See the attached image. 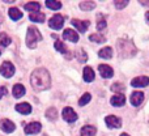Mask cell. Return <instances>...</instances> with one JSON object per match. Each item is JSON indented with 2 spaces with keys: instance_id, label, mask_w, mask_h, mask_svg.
<instances>
[{
  "instance_id": "cell-1",
  "label": "cell",
  "mask_w": 149,
  "mask_h": 136,
  "mask_svg": "<svg viewBox=\"0 0 149 136\" xmlns=\"http://www.w3.org/2000/svg\"><path fill=\"white\" fill-rule=\"evenodd\" d=\"M30 84L36 90H46L51 86V77L46 68H37L30 75Z\"/></svg>"
},
{
  "instance_id": "cell-2",
  "label": "cell",
  "mask_w": 149,
  "mask_h": 136,
  "mask_svg": "<svg viewBox=\"0 0 149 136\" xmlns=\"http://www.w3.org/2000/svg\"><path fill=\"white\" fill-rule=\"evenodd\" d=\"M116 49H118V54L120 58H132L137 52V49L134 45V42L128 41V39H118Z\"/></svg>"
},
{
  "instance_id": "cell-3",
  "label": "cell",
  "mask_w": 149,
  "mask_h": 136,
  "mask_svg": "<svg viewBox=\"0 0 149 136\" xmlns=\"http://www.w3.org/2000/svg\"><path fill=\"white\" fill-rule=\"evenodd\" d=\"M42 41V36L39 33V30L34 26H30L28 29V33H26V46L29 49H36L38 42Z\"/></svg>"
},
{
  "instance_id": "cell-4",
  "label": "cell",
  "mask_w": 149,
  "mask_h": 136,
  "mask_svg": "<svg viewBox=\"0 0 149 136\" xmlns=\"http://www.w3.org/2000/svg\"><path fill=\"white\" fill-rule=\"evenodd\" d=\"M63 25H64V17H63L62 15L52 16L49 21V26L51 29H54V30H59V29H62Z\"/></svg>"
},
{
  "instance_id": "cell-5",
  "label": "cell",
  "mask_w": 149,
  "mask_h": 136,
  "mask_svg": "<svg viewBox=\"0 0 149 136\" xmlns=\"http://www.w3.org/2000/svg\"><path fill=\"white\" fill-rule=\"evenodd\" d=\"M0 73H1L4 77L9 79V77H12L13 73H15V66L9 62H4L1 66H0Z\"/></svg>"
},
{
  "instance_id": "cell-6",
  "label": "cell",
  "mask_w": 149,
  "mask_h": 136,
  "mask_svg": "<svg viewBox=\"0 0 149 136\" xmlns=\"http://www.w3.org/2000/svg\"><path fill=\"white\" fill-rule=\"evenodd\" d=\"M62 115H63V119L65 122H68V123H73V122L77 121V114L74 113L72 107H64Z\"/></svg>"
},
{
  "instance_id": "cell-7",
  "label": "cell",
  "mask_w": 149,
  "mask_h": 136,
  "mask_svg": "<svg viewBox=\"0 0 149 136\" xmlns=\"http://www.w3.org/2000/svg\"><path fill=\"white\" fill-rule=\"evenodd\" d=\"M105 122L109 128H120L122 127V119L115 115H107L105 118Z\"/></svg>"
},
{
  "instance_id": "cell-8",
  "label": "cell",
  "mask_w": 149,
  "mask_h": 136,
  "mask_svg": "<svg viewBox=\"0 0 149 136\" xmlns=\"http://www.w3.org/2000/svg\"><path fill=\"white\" fill-rule=\"evenodd\" d=\"M41 130H42V126L39 122H31V123L26 124L24 131H25L26 135H34V134H38Z\"/></svg>"
},
{
  "instance_id": "cell-9",
  "label": "cell",
  "mask_w": 149,
  "mask_h": 136,
  "mask_svg": "<svg viewBox=\"0 0 149 136\" xmlns=\"http://www.w3.org/2000/svg\"><path fill=\"white\" fill-rule=\"evenodd\" d=\"M148 84H149V77H147V76L135 77L131 81V85L134 88H144V86H148Z\"/></svg>"
},
{
  "instance_id": "cell-10",
  "label": "cell",
  "mask_w": 149,
  "mask_h": 136,
  "mask_svg": "<svg viewBox=\"0 0 149 136\" xmlns=\"http://www.w3.org/2000/svg\"><path fill=\"white\" fill-rule=\"evenodd\" d=\"M71 22H72V25L77 29V31H80V33H85L86 29L89 28V25H90L89 21H81V20H76V18H73Z\"/></svg>"
},
{
  "instance_id": "cell-11",
  "label": "cell",
  "mask_w": 149,
  "mask_h": 136,
  "mask_svg": "<svg viewBox=\"0 0 149 136\" xmlns=\"http://www.w3.org/2000/svg\"><path fill=\"white\" fill-rule=\"evenodd\" d=\"M98 71H100V75L103 77V79H110L113 77L114 71L111 67H109L107 64H100L98 66Z\"/></svg>"
},
{
  "instance_id": "cell-12",
  "label": "cell",
  "mask_w": 149,
  "mask_h": 136,
  "mask_svg": "<svg viewBox=\"0 0 149 136\" xmlns=\"http://www.w3.org/2000/svg\"><path fill=\"white\" fill-rule=\"evenodd\" d=\"M0 128L4 132H7V134H10V132H13L16 130V126L9 119H3V121L0 122Z\"/></svg>"
},
{
  "instance_id": "cell-13",
  "label": "cell",
  "mask_w": 149,
  "mask_h": 136,
  "mask_svg": "<svg viewBox=\"0 0 149 136\" xmlns=\"http://www.w3.org/2000/svg\"><path fill=\"white\" fill-rule=\"evenodd\" d=\"M63 38L74 43V42L79 41V34H77V31L72 30V29H65V30L63 31Z\"/></svg>"
},
{
  "instance_id": "cell-14",
  "label": "cell",
  "mask_w": 149,
  "mask_h": 136,
  "mask_svg": "<svg viewBox=\"0 0 149 136\" xmlns=\"http://www.w3.org/2000/svg\"><path fill=\"white\" fill-rule=\"evenodd\" d=\"M130 101H131V103L134 106H140L143 103V101H144V93L143 92H134L131 94Z\"/></svg>"
},
{
  "instance_id": "cell-15",
  "label": "cell",
  "mask_w": 149,
  "mask_h": 136,
  "mask_svg": "<svg viewBox=\"0 0 149 136\" xmlns=\"http://www.w3.org/2000/svg\"><path fill=\"white\" fill-rule=\"evenodd\" d=\"M110 103L113 106H115V107H120V106H123L126 103V97H124V94H115L111 97Z\"/></svg>"
},
{
  "instance_id": "cell-16",
  "label": "cell",
  "mask_w": 149,
  "mask_h": 136,
  "mask_svg": "<svg viewBox=\"0 0 149 136\" xmlns=\"http://www.w3.org/2000/svg\"><path fill=\"white\" fill-rule=\"evenodd\" d=\"M16 111H18L20 114H24V115H28V114L31 113V106L28 102L18 103V105H16Z\"/></svg>"
},
{
  "instance_id": "cell-17",
  "label": "cell",
  "mask_w": 149,
  "mask_h": 136,
  "mask_svg": "<svg viewBox=\"0 0 149 136\" xmlns=\"http://www.w3.org/2000/svg\"><path fill=\"white\" fill-rule=\"evenodd\" d=\"M12 94H13V97L15 98L22 97V96L25 94V86L21 85V84H16L15 86H13V89H12Z\"/></svg>"
},
{
  "instance_id": "cell-18",
  "label": "cell",
  "mask_w": 149,
  "mask_h": 136,
  "mask_svg": "<svg viewBox=\"0 0 149 136\" xmlns=\"http://www.w3.org/2000/svg\"><path fill=\"white\" fill-rule=\"evenodd\" d=\"M24 8H25L26 10H29V12H31V13H36V12H39V9H41V4H39L38 1H30V3H26V4L24 5Z\"/></svg>"
},
{
  "instance_id": "cell-19",
  "label": "cell",
  "mask_w": 149,
  "mask_h": 136,
  "mask_svg": "<svg viewBox=\"0 0 149 136\" xmlns=\"http://www.w3.org/2000/svg\"><path fill=\"white\" fill-rule=\"evenodd\" d=\"M82 77H84V81L86 82H92L94 80V71H93L90 67H85L84 68V73H82Z\"/></svg>"
},
{
  "instance_id": "cell-20",
  "label": "cell",
  "mask_w": 149,
  "mask_h": 136,
  "mask_svg": "<svg viewBox=\"0 0 149 136\" xmlns=\"http://www.w3.org/2000/svg\"><path fill=\"white\" fill-rule=\"evenodd\" d=\"M98 56L102 58V59H110V58H113V49L111 47H103L98 51Z\"/></svg>"
},
{
  "instance_id": "cell-21",
  "label": "cell",
  "mask_w": 149,
  "mask_h": 136,
  "mask_svg": "<svg viewBox=\"0 0 149 136\" xmlns=\"http://www.w3.org/2000/svg\"><path fill=\"white\" fill-rule=\"evenodd\" d=\"M97 132V128L94 126H84L81 128V136H94Z\"/></svg>"
},
{
  "instance_id": "cell-22",
  "label": "cell",
  "mask_w": 149,
  "mask_h": 136,
  "mask_svg": "<svg viewBox=\"0 0 149 136\" xmlns=\"http://www.w3.org/2000/svg\"><path fill=\"white\" fill-rule=\"evenodd\" d=\"M29 18H30V21H33V22H41L42 24L45 21V18H46V16L41 12H36V13H30Z\"/></svg>"
},
{
  "instance_id": "cell-23",
  "label": "cell",
  "mask_w": 149,
  "mask_h": 136,
  "mask_svg": "<svg viewBox=\"0 0 149 136\" xmlns=\"http://www.w3.org/2000/svg\"><path fill=\"white\" fill-rule=\"evenodd\" d=\"M8 15H9V17L12 18L13 21H17L22 17V12H20V9H17V8H10V9L8 10Z\"/></svg>"
},
{
  "instance_id": "cell-24",
  "label": "cell",
  "mask_w": 149,
  "mask_h": 136,
  "mask_svg": "<svg viewBox=\"0 0 149 136\" xmlns=\"http://www.w3.org/2000/svg\"><path fill=\"white\" fill-rule=\"evenodd\" d=\"M45 4H46L47 8H50V9H52V10H58L62 8V3L56 1V0H47Z\"/></svg>"
},
{
  "instance_id": "cell-25",
  "label": "cell",
  "mask_w": 149,
  "mask_h": 136,
  "mask_svg": "<svg viewBox=\"0 0 149 136\" xmlns=\"http://www.w3.org/2000/svg\"><path fill=\"white\" fill-rule=\"evenodd\" d=\"M89 39L92 42H95V43H105L106 42V38L100 33H95V34H90L89 36Z\"/></svg>"
},
{
  "instance_id": "cell-26",
  "label": "cell",
  "mask_w": 149,
  "mask_h": 136,
  "mask_svg": "<svg viewBox=\"0 0 149 136\" xmlns=\"http://www.w3.org/2000/svg\"><path fill=\"white\" fill-rule=\"evenodd\" d=\"M95 8L94 1H81L80 3V9L81 10H93Z\"/></svg>"
},
{
  "instance_id": "cell-27",
  "label": "cell",
  "mask_w": 149,
  "mask_h": 136,
  "mask_svg": "<svg viewBox=\"0 0 149 136\" xmlns=\"http://www.w3.org/2000/svg\"><path fill=\"white\" fill-rule=\"evenodd\" d=\"M46 118L49 119V121H56L58 118V111L55 107H50L46 110Z\"/></svg>"
},
{
  "instance_id": "cell-28",
  "label": "cell",
  "mask_w": 149,
  "mask_h": 136,
  "mask_svg": "<svg viewBox=\"0 0 149 136\" xmlns=\"http://www.w3.org/2000/svg\"><path fill=\"white\" fill-rule=\"evenodd\" d=\"M76 58H77V60H79L80 63H85L88 60V54L82 49H80V50H77L76 51Z\"/></svg>"
},
{
  "instance_id": "cell-29",
  "label": "cell",
  "mask_w": 149,
  "mask_h": 136,
  "mask_svg": "<svg viewBox=\"0 0 149 136\" xmlns=\"http://www.w3.org/2000/svg\"><path fill=\"white\" fill-rule=\"evenodd\" d=\"M9 43H10L9 36L7 33H0V45L3 47H7V46H9Z\"/></svg>"
},
{
  "instance_id": "cell-30",
  "label": "cell",
  "mask_w": 149,
  "mask_h": 136,
  "mask_svg": "<svg viewBox=\"0 0 149 136\" xmlns=\"http://www.w3.org/2000/svg\"><path fill=\"white\" fill-rule=\"evenodd\" d=\"M97 29L98 30H103V29L107 26V22H106V20H105V17H103L102 15H98V17H97Z\"/></svg>"
},
{
  "instance_id": "cell-31",
  "label": "cell",
  "mask_w": 149,
  "mask_h": 136,
  "mask_svg": "<svg viewBox=\"0 0 149 136\" xmlns=\"http://www.w3.org/2000/svg\"><path fill=\"white\" fill-rule=\"evenodd\" d=\"M90 100H92V96H90V93H84V94H82V97L79 100V105L80 106L88 105V103L90 102Z\"/></svg>"
},
{
  "instance_id": "cell-32",
  "label": "cell",
  "mask_w": 149,
  "mask_h": 136,
  "mask_svg": "<svg viewBox=\"0 0 149 136\" xmlns=\"http://www.w3.org/2000/svg\"><path fill=\"white\" fill-rule=\"evenodd\" d=\"M54 47H55V49H56L59 52H62V54H64V55L68 52L67 47H65L64 43H63V42H60V41H56V42H55V43H54Z\"/></svg>"
},
{
  "instance_id": "cell-33",
  "label": "cell",
  "mask_w": 149,
  "mask_h": 136,
  "mask_svg": "<svg viewBox=\"0 0 149 136\" xmlns=\"http://www.w3.org/2000/svg\"><path fill=\"white\" fill-rule=\"evenodd\" d=\"M124 85L123 84H119V82H115V84H113V86H111V90L113 92H115L116 94H122V92H124Z\"/></svg>"
},
{
  "instance_id": "cell-34",
  "label": "cell",
  "mask_w": 149,
  "mask_h": 136,
  "mask_svg": "<svg viewBox=\"0 0 149 136\" xmlns=\"http://www.w3.org/2000/svg\"><path fill=\"white\" fill-rule=\"evenodd\" d=\"M127 5H128V0H116L115 1V7L118 8V9H123Z\"/></svg>"
},
{
  "instance_id": "cell-35",
  "label": "cell",
  "mask_w": 149,
  "mask_h": 136,
  "mask_svg": "<svg viewBox=\"0 0 149 136\" xmlns=\"http://www.w3.org/2000/svg\"><path fill=\"white\" fill-rule=\"evenodd\" d=\"M5 94H8V89L5 86H1L0 88V98H3Z\"/></svg>"
},
{
  "instance_id": "cell-36",
  "label": "cell",
  "mask_w": 149,
  "mask_h": 136,
  "mask_svg": "<svg viewBox=\"0 0 149 136\" xmlns=\"http://www.w3.org/2000/svg\"><path fill=\"white\" fill-rule=\"evenodd\" d=\"M145 20H147V22L149 24V12L145 13Z\"/></svg>"
},
{
  "instance_id": "cell-37",
  "label": "cell",
  "mask_w": 149,
  "mask_h": 136,
  "mask_svg": "<svg viewBox=\"0 0 149 136\" xmlns=\"http://www.w3.org/2000/svg\"><path fill=\"white\" fill-rule=\"evenodd\" d=\"M120 136H130V135H128V134H122Z\"/></svg>"
},
{
  "instance_id": "cell-38",
  "label": "cell",
  "mask_w": 149,
  "mask_h": 136,
  "mask_svg": "<svg viewBox=\"0 0 149 136\" xmlns=\"http://www.w3.org/2000/svg\"><path fill=\"white\" fill-rule=\"evenodd\" d=\"M0 55H1V51H0Z\"/></svg>"
},
{
  "instance_id": "cell-39",
  "label": "cell",
  "mask_w": 149,
  "mask_h": 136,
  "mask_svg": "<svg viewBox=\"0 0 149 136\" xmlns=\"http://www.w3.org/2000/svg\"><path fill=\"white\" fill-rule=\"evenodd\" d=\"M43 136H46V135H43Z\"/></svg>"
}]
</instances>
